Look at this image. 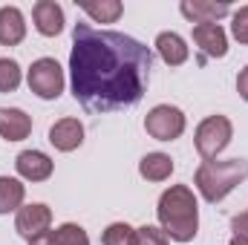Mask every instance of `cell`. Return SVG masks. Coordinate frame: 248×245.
Segmentation results:
<instances>
[{"label": "cell", "mask_w": 248, "mask_h": 245, "mask_svg": "<svg viewBox=\"0 0 248 245\" xmlns=\"http://www.w3.org/2000/svg\"><path fill=\"white\" fill-rule=\"evenodd\" d=\"M153 52L124 35L95 29L90 23H75L69 75L72 95L87 113H113L141 101L150 81Z\"/></svg>", "instance_id": "6da1fadb"}, {"label": "cell", "mask_w": 248, "mask_h": 245, "mask_svg": "<svg viewBox=\"0 0 248 245\" xmlns=\"http://www.w3.org/2000/svg\"><path fill=\"white\" fill-rule=\"evenodd\" d=\"M159 225L173 243H190L199 231V202L187 184H170L159 196Z\"/></svg>", "instance_id": "7a4b0ae2"}, {"label": "cell", "mask_w": 248, "mask_h": 245, "mask_svg": "<svg viewBox=\"0 0 248 245\" xmlns=\"http://www.w3.org/2000/svg\"><path fill=\"white\" fill-rule=\"evenodd\" d=\"M248 179V162L246 159H225V162H202L193 184L199 187L205 202H222L237 184Z\"/></svg>", "instance_id": "3957f363"}, {"label": "cell", "mask_w": 248, "mask_h": 245, "mask_svg": "<svg viewBox=\"0 0 248 245\" xmlns=\"http://www.w3.org/2000/svg\"><path fill=\"white\" fill-rule=\"evenodd\" d=\"M231 136H234V124H231L228 116H208L196 127L193 144H196V150H199V156L205 162H214L231 144Z\"/></svg>", "instance_id": "277c9868"}, {"label": "cell", "mask_w": 248, "mask_h": 245, "mask_svg": "<svg viewBox=\"0 0 248 245\" xmlns=\"http://www.w3.org/2000/svg\"><path fill=\"white\" fill-rule=\"evenodd\" d=\"M26 81H29V90L44 101H55L63 92V69L55 58H38L29 66Z\"/></svg>", "instance_id": "5b68a950"}, {"label": "cell", "mask_w": 248, "mask_h": 245, "mask_svg": "<svg viewBox=\"0 0 248 245\" xmlns=\"http://www.w3.org/2000/svg\"><path fill=\"white\" fill-rule=\"evenodd\" d=\"M144 130L156 141H173L185 133V113L173 104H156L144 119Z\"/></svg>", "instance_id": "8992f818"}, {"label": "cell", "mask_w": 248, "mask_h": 245, "mask_svg": "<svg viewBox=\"0 0 248 245\" xmlns=\"http://www.w3.org/2000/svg\"><path fill=\"white\" fill-rule=\"evenodd\" d=\"M49 225H52V211L44 205V202H32V205H23L15 216V231L32 243L44 234H49Z\"/></svg>", "instance_id": "52a82bcc"}, {"label": "cell", "mask_w": 248, "mask_h": 245, "mask_svg": "<svg viewBox=\"0 0 248 245\" xmlns=\"http://www.w3.org/2000/svg\"><path fill=\"white\" fill-rule=\"evenodd\" d=\"M193 44L202 52L199 61H205V58H225L228 55V38H225L219 23H199V26H193Z\"/></svg>", "instance_id": "ba28073f"}, {"label": "cell", "mask_w": 248, "mask_h": 245, "mask_svg": "<svg viewBox=\"0 0 248 245\" xmlns=\"http://www.w3.org/2000/svg\"><path fill=\"white\" fill-rule=\"evenodd\" d=\"M15 168H17L20 179H26V182H46L52 176V170H55L52 159L46 153H41V150H23V153H17Z\"/></svg>", "instance_id": "9c48e42d"}, {"label": "cell", "mask_w": 248, "mask_h": 245, "mask_svg": "<svg viewBox=\"0 0 248 245\" xmlns=\"http://www.w3.org/2000/svg\"><path fill=\"white\" fill-rule=\"evenodd\" d=\"M32 20L44 38H55L63 32V9L55 0H38L32 6Z\"/></svg>", "instance_id": "30bf717a"}, {"label": "cell", "mask_w": 248, "mask_h": 245, "mask_svg": "<svg viewBox=\"0 0 248 245\" xmlns=\"http://www.w3.org/2000/svg\"><path fill=\"white\" fill-rule=\"evenodd\" d=\"M84 141V124L78 119H61L49 127V144L61 153H72L78 150Z\"/></svg>", "instance_id": "8fae6325"}, {"label": "cell", "mask_w": 248, "mask_h": 245, "mask_svg": "<svg viewBox=\"0 0 248 245\" xmlns=\"http://www.w3.org/2000/svg\"><path fill=\"white\" fill-rule=\"evenodd\" d=\"M179 12L185 15L190 23H217L219 17L231 15V6L228 3H211V0H185L179 6Z\"/></svg>", "instance_id": "7c38bea8"}, {"label": "cell", "mask_w": 248, "mask_h": 245, "mask_svg": "<svg viewBox=\"0 0 248 245\" xmlns=\"http://www.w3.org/2000/svg\"><path fill=\"white\" fill-rule=\"evenodd\" d=\"M32 133V119L17 107H0V138L23 141Z\"/></svg>", "instance_id": "4fadbf2b"}, {"label": "cell", "mask_w": 248, "mask_h": 245, "mask_svg": "<svg viewBox=\"0 0 248 245\" xmlns=\"http://www.w3.org/2000/svg\"><path fill=\"white\" fill-rule=\"evenodd\" d=\"M26 38V17L17 6H3L0 9V44L3 46H17Z\"/></svg>", "instance_id": "5bb4252c"}, {"label": "cell", "mask_w": 248, "mask_h": 245, "mask_svg": "<svg viewBox=\"0 0 248 245\" xmlns=\"http://www.w3.org/2000/svg\"><path fill=\"white\" fill-rule=\"evenodd\" d=\"M156 52H159V58L168 63V66H182L187 61V44L182 35H176V32H159V38H156Z\"/></svg>", "instance_id": "9a60e30c"}, {"label": "cell", "mask_w": 248, "mask_h": 245, "mask_svg": "<svg viewBox=\"0 0 248 245\" xmlns=\"http://www.w3.org/2000/svg\"><path fill=\"white\" fill-rule=\"evenodd\" d=\"M139 173H141V179H147V182H165V179H170V173H173V159H170L168 153H147V156L139 162Z\"/></svg>", "instance_id": "2e32d148"}, {"label": "cell", "mask_w": 248, "mask_h": 245, "mask_svg": "<svg viewBox=\"0 0 248 245\" xmlns=\"http://www.w3.org/2000/svg\"><path fill=\"white\" fill-rule=\"evenodd\" d=\"M23 199H26V187H23L20 179L0 176V214L20 211L23 208Z\"/></svg>", "instance_id": "e0dca14e"}, {"label": "cell", "mask_w": 248, "mask_h": 245, "mask_svg": "<svg viewBox=\"0 0 248 245\" xmlns=\"http://www.w3.org/2000/svg\"><path fill=\"white\" fill-rule=\"evenodd\" d=\"M81 12H84L87 17H93L95 23H116V20L122 17L124 6L119 0H101V3H84Z\"/></svg>", "instance_id": "ac0fdd59"}, {"label": "cell", "mask_w": 248, "mask_h": 245, "mask_svg": "<svg viewBox=\"0 0 248 245\" xmlns=\"http://www.w3.org/2000/svg\"><path fill=\"white\" fill-rule=\"evenodd\" d=\"M52 237H55L58 245H90L87 231H84L81 225H75V222H63V225H58V228L52 231Z\"/></svg>", "instance_id": "d6986e66"}, {"label": "cell", "mask_w": 248, "mask_h": 245, "mask_svg": "<svg viewBox=\"0 0 248 245\" xmlns=\"http://www.w3.org/2000/svg\"><path fill=\"white\" fill-rule=\"evenodd\" d=\"M20 66L12 58H0V92H15L20 87Z\"/></svg>", "instance_id": "ffe728a7"}, {"label": "cell", "mask_w": 248, "mask_h": 245, "mask_svg": "<svg viewBox=\"0 0 248 245\" xmlns=\"http://www.w3.org/2000/svg\"><path fill=\"white\" fill-rule=\"evenodd\" d=\"M133 231L136 228H130L127 222H113V225L104 228L101 245H133Z\"/></svg>", "instance_id": "44dd1931"}, {"label": "cell", "mask_w": 248, "mask_h": 245, "mask_svg": "<svg viewBox=\"0 0 248 245\" xmlns=\"http://www.w3.org/2000/svg\"><path fill=\"white\" fill-rule=\"evenodd\" d=\"M133 245H170L168 234L156 225H141L133 231Z\"/></svg>", "instance_id": "7402d4cb"}, {"label": "cell", "mask_w": 248, "mask_h": 245, "mask_svg": "<svg viewBox=\"0 0 248 245\" xmlns=\"http://www.w3.org/2000/svg\"><path fill=\"white\" fill-rule=\"evenodd\" d=\"M231 35L248 46V6H240L237 12H231Z\"/></svg>", "instance_id": "603a6c76"}, {"label": "cell", "mask_w": 248, "mask_h": 245, "mask_svg": "<svg viewBox=\"0 0 248 245\" xmlns=\"http://www.w3.org/2000/svg\"><path fill=\"white\" fill-rule=\"evenodd\" d=\"M231 231H234L237 237H248V208L231 219Z\"/></svg>", "instance_id": "cb8c5ba5"}, {"label": "cell", "mask_w": 248, "mask_h": 245, "mask_svg": "<svg viewBox=\"0 0 248 245\" xmlns=\"http://www.w3.org/2000/svg\"><path fill=\"white\" fill-rule=\"evenodd\" d=\"M237 92L243 95V101H248V66L240 69V75H237Z\"/></svg>", "instance_id": "d4e9b609"}, {"label": "cell", "mask_w": 248, "mask_h": 245, "mask_svg": "<svg viewBox=\"0 0 248 245\" xmlns=\"http://www.w3.org/2000/svg\"><path fill=\"white\" fill-rule=\"evenodd\" d=\"M29 245H58V243H55V237H52V231H49V234H44V237H38V240H32Z\"/></svg>", "instance_id": "484cf974"}, {"label": "cell", "mask_w": 248, "mask_h": 245, "mask_svg": "<svg viewBox=\"0 0 248 245\" xmlns=\"http://www.w3.org/2000/svg\"><path fill=\"white\" fill-rule=\"evenodd\" d=\"M228 245H248V237H237V234H234V240Z\"/></svg>", "instance_id": "4316f807"}]
</instances>
